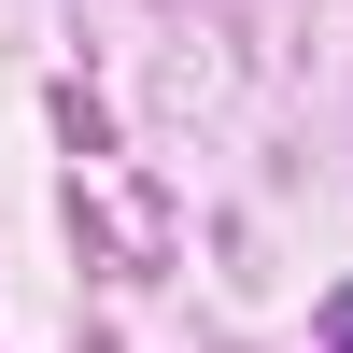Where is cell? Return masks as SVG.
<instances>
[{"mask_svg":"<svg viewBox=\"0 0 353 353\" xmlns=\"http://www.w3.org/2000/svg\"><path fill=\"white\" fill-rule=\"evenodd\" d=\"M325 339H339V353H353V283H339V297H325Z\"/></svg>","mask_w":353,"mask_h":353,"instance_id":"obj_1","label":"cell"}]
</instances>
